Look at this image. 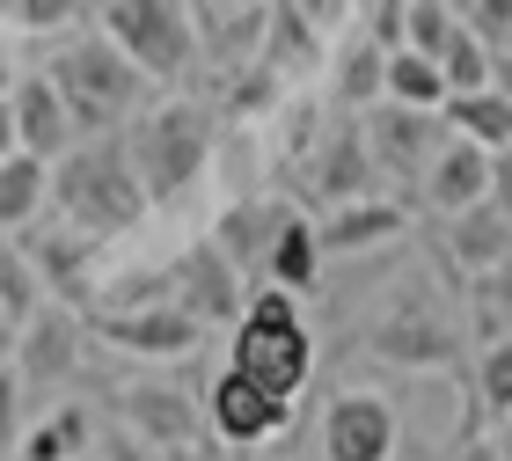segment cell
Wrapping results in <instances>:
<instances>
[{"mask_svg":"<svg viewBox=\"0 0 512 461\" xmlns=\"http://www.w3.org/2000/svg\"><path fill=\"white\" fill-rule=\"evenodd\" d=\"M52 205L66 213V227H81V235H125V227L147 220V183L132 176V161H125V140H74L59 161H52Z\"/></svg>","mask_w":512,"mask_h":461,"instance_id":"6da1fadb","label":"cell"},{"mask_svg":"<svg viewBox=\"0 0 512 461\" xmlns=\"http://www.w3.org/2000/svg\"><path fill=\"white\" fill-rule=\"evenodd\" d=\"M118 140H125L132 176L147 183V198L169 205L176 191H191V183L205 176L220 132H213V110H205V103H183V96H176V103H154L147 118H132Z\"/></svg>","mask_w":512,"mask_h":461,"instance_id":"7a4b0ae2","label":"cell"},{"mask_svg":"<svg viewBox=\"0 0 512 461\" xmlns=\"http://www.w3.org/2000/svg\"><path fill=\"white\" fill-rule=\"evenodd\" d=\"M227 366L256 374L264 388H278V396H300V388H308V374H315V337H308V315H300V301H293L286 286H264L235 315Z\"/></svg>","mask_w":512,"mask_h":461,"instance_id":"3957f363","label":"cell"},{"mask_svg":"<svg viewBox=\"0 0 512 461\" xmlns=\"http://www.w3.org/2000/svg\"><path fill=\"white\" fill-rule=\"evenodd\" d=\"M44 74H52V88L66 96V110H74L81 132H118L139 110V88H147V74H139L110 37H74Z\"/></svg>","mask_w":512,"mask_h":461,"instance_id":"277c9868","label":"cell"},{"mask_svg":"<svg viewBox=\"0 0 512 461\" xmlns=\"http://www.w3.org/2000/svg\"><path fill=\"white\" fill-rule=\"evenodd\" d=\"M103 37L147 81H176L198 59V22L183 0H103Z\"/></svg>","mask_w":512,"mask_h":461,"instance_id":"5b68a950","label":"cell"},{"mask_svg":"<svg viewBox=\"0 0 512 461\" xmlns=\"http://www.w3.org/2000/svg\"><path fill=\"white\" fill-rule=\"evenodd\" d=\"M293 418V396H278V388H264L256 374H242V366H220L213 388H205V432H213L220 447H264L278 440Z\"/></svg>","mask_w":512,"mask_h":461,"instance_id":"8992f818","label":"cell"},{"mask_svg":"<svg viewBox=\"0 0 512 461\" xmlns=\"http://www.w3.org/2000/svg\"><path fill=\"white\" fill-rule=\"evenodd\" d=\"M315 454L322 461H395L403 454V418H395V403L381 388H344L322 410Z\"/></svg>","mask_w":512,"mask_h":461,"instance_id":"52a82bcc","label":"cell"},{"mask_svg":"<svg viewBox=\"0 0 512 461\" xmlns=\"http://www.w3.org/2000/svg\"><path fill=\"white\" fill-rule=\"evenodd\" d=\"M88 330H96L110 352H132V359H183L205 344V322L183 315L176 301H132V308H96L88 315Z\"/></svg>","mask_w":512,"mask_h":461,"instance_id":"ba28073f","label":"cell"},{"mask_svg":"<svg viewBox=\"0 0 512 461\" xmlns=\"http://www.w3.org/2000/svg\"><path fill=\"white\" fill-rule=\"evenodd\" d=\"M161 286H169V301L183 315H198L205 330H220V322H235L249 301H242V264L227 257L220 242H191L183 257L161 271Z\"/></svg>","mask_w":512,"mask_h":461,"instance_id":"9c48e42d","label":"cell"},{"mask_svg":"<svg viewBox=\"0 0 512 461\" xmlns=\"http://www.w3.org/2000/svg\"><path fill=\"white\" fill-rule=\"evenodd\" d=\"M366 344H374V359H388V366H447L454 359V322L439 315V301H425V293H395Z\"/></svg>","mask_w":512,"mask_h":461,"instance_id":"30bf717a","label":"cell"},{"mask_svg":"<svg viewBox=\"0 0 512 461\" xmlns=\"http://www.w3.org/2000/svg\"><path fill=\"white\" fill-rule=\"evenodd\" d=\"M366 132V154H374L381 176H425V161L439 154V140H447V118L439 110H410V103H374V118L359 125Z\"/></svg>","mask_w":512,"mask_h":461,"instance_id":"8fae6325","label":"cell"},{"mask_svg":"<svg viewBox=\"0 0 512 461\" xmlns=\"http://www.w3.org/2000/svg\"><path fill=\"white\" fill-rule=\"evenodd\" d=\"M81 337H88V322L66 308V301H44L30 322H22V337H15V366H22V381L30 388H59V381H74V366H81Z\"/></svg>","mask_w":512,"mask_h":461,"instance_id":"7c38bea8","label":"cell"},{"mask_svg":"<svg viewBox=\"0 0 512 461\" xmlns=\"http://www.w3.org/2000/svg\"><path fill=\"white\" fill-rule=\"evenodd\" d=\"M417 191H425V205L439 220H454V213H469V205L491 198V147H476V140H461V132H447L439 140V154L425 161V176H417Z\"/></svg>","mask_w":512,"mask_h":461,"instance_id":"4fadbf2b","label":"cell"},{"mask_svg":"<svg viewBox=\"0 0 512 461\" xmlns=\"http://www.w3.org/2000/svg\"><path fill=\"white\" fill-rule=\"evenodd\" d=\"M125 425L147 440L154 454H176V447H198V440H213L205 432V410L183 396V388H161V381H139V388H125Z\"/></svg>","mask_w":512,"mask_h":461,"instance_id":"5bb4252c","label":"cell"},{"mask_svg":"<svg viewBox=\"0 0 512 461\" xmlns=\"http://www.w3.org/2000/svg\"><path fill=\"white\" fill-rule=\"evenodd\" d=\"M15 132H22V154L37 161H59L66 147H74V110H66V96L52 88V74H22L15 81Z\"/></svg>","mask_w":512,"mask_h":461,"instance_id":"9a60e30c","label":"cell"},{"mask_svg":"<svg viewBox=\"0 0 512 461\" xmlns=\"http://www.w3.org/2000/svg\"><path fill=\"white\" fill-rule=\"evenodd\" d=\"M322 227L308 220V213H278V227H271V242H264V271H271V286H286V293H308L315 279H322Z\"/></svg>","mask_w":512,"mask_h":461,"instance_id":"2e32d148","label":"cell"},{"mask_svg":"<svg viewBox=\"0 0 512 461\" xmlns=\"http://www.w3.org/2000/svg\"><path fill=\"white\" fill-rule=\"evenodd\" d=\"M403 235V205L395 198H344L330 220H322V249L330 257H359V249H374V242H395Z\"/></svg>","mask_w":512,"mask_h":461,"instance_id":"e0dca14e","label":"cell"},{"mask_svg":"<svg viewBox=\"0 0 512 461\" xmlns=\"http://www.w3.org/2000/svg\"><path fill=\"white\" fill-rule=\"evenodd\" d=\"M439 118H447V132H461V140H476V147H512V88H461V96L439 103Z\"/></svg>","mask_w":512,"mask_h":461,"instance_id":"ac0fdd59","label":"cell"},{"mask_svg":"<svg viewBox=\"0 0 512 461\" xmlns=\"http://www.w3.org/2000/svg\"><path fill=\"white\" fill-rule=\"evenodd\" d=\"M447 249H454L461 271H491V264L512 257V220L498 213L491 198H483V205H469V213L447 220Z\"/></svg>","mask_w":512,"mask_h":461,"instance_id":"d6986e66","label":"cell"},{"mask_svg":"<svg viewBox=\"0 0 512 461\" xmlns=\"http://www.w3.org/2000/svg\"><path fill=\"white\" fill-rule=\"evenodd\" d=\"M88 447H96V418H88L81 403H59V410H44V418H30L15 461H81Z\"/></svg>","mask_w":512,"mask_h":461,"instance_id":"ffe728a7","label":"cell"},{"mask_svg":"<svg viewBox=\"0 0 512 461\" xmlns=\"http://www.w3.org/2000/svg\"><path fill=\"white\" fill-rule=\"evenodd\" d=\"M44 198H52V161H37V154H8L0 161V227H30L37 213H44Z\"/></svg>","mask_w":512,"mask_h":461,"instance_id":"44dd1931","label":"cell"},{"mask_svg":"<svg viewBox=\"0 0 512 461\" xmlns=\"http://www.w3.org/2000/svg\"><path fill=\"white\" fill-rule=\"evenodd\" d=\"M88 242L96 235H44V242H30V264L44 271V293L52 301H88Z\"/></svg>","mask_w":512,"mask_h":461,"instance_id":"7402d4cb","label":"cell"},{"mask_svg":"<svg viewBox=\"0 0 512 461\" xmlns=\"http://www.w3.org/2000/svg\"><path fill=\"white\" fill-rule=\"evenodd\" d=\"M388 103H410V110H439L447 103V74H439L432 52H410V44H395L388 52Z\"/></svg>","mask_w":512,"mask_h":461,"instance_id":"603a6c76","label":"cell"},{"mask_svg":"<svg viewBox=\"0 0 512 461\" xmlns=\"http://www.w3.org/2000/svg\"><path fill=\"white\" fill-rule=\"evenodd\" d=\"M439 74H447V96H461V88H491V81H498V44L483 37L469 15H461L454 44L439 52Z\"/></svg>","mask_w":512,"mask_h":461,"instance_id":"cb8c5ba5","label":"cell"},{"mask_svg":"<svg viewBox=\"0 0 512 461\" xmlns=\"http://www.w3.org/2000/svg\"><path fill=\"white\" fill-rule=\"evenodd\" d=\"M469 322H476L483 344L512 337V257L491 271H469Z\"/></svg>","mask_w":512,"mask_h":461,"instance_id":"d4e9b609","label":"cell"},{"mask_svg":"<svg viewBox=\"0 0 512 461\" xmlns=\"http://www.w3.org/2000/svg\"><path fill=\"white\" fill-rule=\"evenodd\" d=\"M381 88H388V52L374 37H344V52H337V96L344 103H381Z\"/></svg>","mask_w":512,"mask_h":461,"instance_id":"484cf974","label":"cell"},{"mask_svg":"<svg viewBox=\"0 0 512 461\" xmlns=\"http://www.w3.org/2000/svg\"><path fill=\"white\" fill-rule=\"evenodd\" d=\"M469 381H476V418H483V425H498L505 410H512V337L483 344L476 366H469Z\"/></svg>","mask_w":512,"mask_h":461,"instance_id":"4316f807","label":"cell"},{"mask_svg":"<svg viewBox=\"0 0 512 461\" xmlns=\"http://www.w3.org/2000/svg\"><path fill=\"white\" fill-rule=\"evenodd\" d=\"M0 301H8L15 322H30L52 293H44V271L30 264V249H0Z\"/></svg>","mask_w":512,"mask_h":461,"instance_id":"83f0119b","label":"cell"},{"mask_svg":"<svg viewBox=\"0 0 512 461\" xmlns=\"http://www.w3.org/2000/svg\"><path fill=\"white\" fill-rule=\"evenodd\" d=\"M454 30H461V8H454V0H410V30H403V44H410V52H447V44H454Z\"/></svg>","mask_w":512,"mask_h":461,"instance_id":"f1b7e54d","label":"cell"},{"mask_svg":"<svg viewBox=\"0 0 512 461\" xmlns=\"http://www.w3.org/2000/svg\"><path fill=\"white\" fill-rule=\"evenodd\" d=\"M81 8H88V0H0V22H8V30L44 37V30H66Z\"/></svg>","mask_w":512,"mask_h":461,"instance_id":"f546056e","label":"cell"},{"mask_svg":"<svg viewBox=\"0 0 512 461\" xmlns=\"http://www.w3.org/2000/svg\"><path fill=\"white\" fill-rule=\"evenodd\" d=\"M22 403H30V381H22V366H8V359H0V461H15L22 432H30Z\"/></svg>","mask_w":512,"mask_h":461,"instance_id":"4dcf8cb0","label":"cell"},{"mask_svg":"<svg viewBox=\"0 0 512 461\" xmlns=\"http://www.w3.org/2000/svg\"><path fill=\"white\" fill-rule=\"evenodd\" d=\"M403 30H410V0H366L359 8V37H374L381 52H395Z\"/></svg>","mask_w":512,"mask_h":461,"instance_id":"1f68e13d","label":"cell"},{"mask_svg":"<svg viewBox=\"0 0 512 461\" xmlns=\"http://www.w3.org/2000/svg\"><path fill=\"white\" fill-rule=\"evenodd\" d=\"M491 205L512 220V147H498V154H491Z\"/></svg>","mask_w":512,"mask_h":461,"instance_id":"d6a6232c","label":"cell"},{"mask_svg":"<svg viewBox=\"0 0 512 461\" xmlns=\"http://www.w3.org/2000/svg\"><path fill=\"white\" fill-rule=\"evenodd\" d=\"M22 147V132H15V96H0V161H8Z\"/></svg>","mask_w":512,"mask_h":461,"instance_id":"836d02e7","label":"cell"},{"mask_svg":"<svg viewBox=\"0 0 512 461\" xmlns=\"http://www.w3.org/2000/svg\"><path fill=\"white\" fill-rule=\"evenodd\" d=\"M15 337H22V322L8 315V301H0V359H15Z\"/></svg>","mask_w":512,"mask_h":461,"instance_id":"e575fe53","label":"cell"},{"mask_svg":"<svg viewBox=\"0 0 512 461\" xmlns=\"http://www.w3.org/2000/svg\"><path fill=\"white\" fill-rule=\"evenodd\" d=\"M454 461H505V454H498V447H491V432H483V440H469V447H461V454H454Z\"/></svg>","mask_w":512,"mask_h":461,"instance_id":"d590c367","label":"cell"},{"mask_svg":"<svg viewBox=\"0 0 512 461\" xmlns=\"http://www.w3.org/2000/svg\"><path fill=\"white\" fill-rule=\"evenodd\" d=\"M213 447H220V440H198V447H176V454H161V461H220Z\"/></svg>","mask_w":512,"mask_h":461,"instance_id":"8d00e7d4","label":"cell"},{"mask_svg":"<svg viewBox=\"0 0 512 461\" xmlns=\"http://www.w3.org/2000/svg\"><path fill=\"white\" fill-rule=\"evenodd\" d=\"M483 432H491V447H498V454L512 461V410H505V418H498V425H483Z\"/></svg>","mask_w":512,"mask_h":461,"instance_id":"74e56055","label":"cell"},{"mask_svg":"<svg viewBox=\"0 0 512 461\" xmlns=\"http://www.w3.org/2000/svg\"><path fill=\"white\" fill-rule=\"evenodd\" d=\"M15 81H22V74H15V59L0 52V96H15Z\"/></svg>","mask_w":512,"mask_h":461,"instance_id":"f35d334b","label":"cell"}]
</instances>
